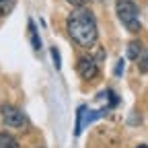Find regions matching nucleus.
Returning a JSON list of instances; mask_svg holds the SVG:
<instances>
[{
	"instance_id": "nucleus-4",
	"label": "nucleus",
	"mask_w": 148,
	"mask_h": 148,
	"mask_svg": "<svg viewBox=\"0 0 148 148\" xmlns=\"http://www.w3.org/2000/svg\"><path fill=\"white\" fill-rule=\"evenodd\" d=\"M76 70H78V74L84 80H90V78L97 76L99 66H97V60H92L90 56H82V58H78V62H76Z\"/></svg>"
},
{
	"instance_id": "nucleus-7",
	"label": "nucleus",
	"mask_w": 148,
	"mask_h": 148,
	"mask_svg": "<svg viewBox=\"0 0 148 148\" xmlns=\"http://www.w3.org/2000/svg\"><path fill=\"white\" fill-rule=\"evenodd\" d=\"M16 4V0H0V16H6Z\"/></svg>"
},
{
	"instance_id": "nucleus-12",
	"label": "nucleus",
	"mask_w": 148,
	"mask_h": 148,
	"mask_svg": "<svg viewBox=\"0 0 148 148\" xmlns=\"http://www.w3.org/2000/svg\"><path fill=\"white\" fill-rule=\"evenodd\" d=\"M121 72H123V60H119L115 66V76H121Z\"/></svg>"
},
{
	"instance_id": "nucleus-5",
	"label": "nucleus",
	"mask_w": 148,
	"mask_h": 148,
	"mask_svg": "<svg viewBox=\"0 0 148 148\" xmlns=\"http://www.w3.org/2000/svg\"><path fill=\"white\" fill-rule=\"evenodd\" d=\"M0 148H18V144H16V140L10 134L0 132Z\"/></svg>"
},
{
	"instance_id": "nucleus-2",
	"label": "nucleus",
	"mask_w": 148,
	"mask_h": 148,
	"mask_svg": "<svg viewBox=\"0 0 148 148\" xmlns=\"http://www.w3.org/2000/svg\"><path fill=\"white\" fill-rule=\"evenodd\" d=\"M115 10H117V16L119 21L123 23V27L127 31H140L142 25H140V10L138 6L132 2V0H117L115 2Z\"/></svg>"
},
{
	"instance_id": "nucleus-11",
	"label": "nucleus",
	"mask_w": 148,
	"mask_h": 148,
	"mask_svg": "<svg viewBox=\"0 0 148 148\" xmlns=\"http://www.w3.org/2000/svg\"><path fill=\"white\" fill-rule=\"evenodd\" d=\"M68 2L72 6H84V4H88V0H68Z\"/></svg>"
},
{
	"instance_id": "nucleus-8",
	"label": "nucleus",
	"mask_w": 148,
	"mask_h": 148,
	"mask_svg": "<svg viewBox=\"0 0 148 148\" xmlns=\"http://www.w3.org/2000/svg\"><path fill=\"white\" fill-rule=\"evenodd\" d=\"M138 66H140L142 72H148V49L140 51V56H138Z\"/></svg>"
},
{
	"instance_id": "nucleus-1",
	"label": "nucleus",
	"mask_w": 148,
	"mask_h": 148,
	"mask_svg": "<svg viewBox=\"0 0 148 148\" xmlns=\"http://www.w3.org/2000/svg\"><path fill=\"white\" fill-rule=\"evenodd\" d=\"M66 25H68V33L74 39V43H78L80 47H92L97 43L99 29H97L95 14L86 10L84 6H76V10H72Z\"/></svg>"
},
{
	"instance_id": "nucleus-3",
	"label": "nucleus",
	"mask_w": 148,
	"mask_h": 148,
	"mask_svg": "<svg viewBox=\"0 0 148 148\" xmlns=\"http://www.w3.org/2000/svg\"><path fill=\"white\" fill-rule=\"evenodd\" d=\"M0 115H2L4 125H8L12 130H25L29 125L27 115L18 107H14V105H2V107H0Z\"/></svg>"
},
{
	"instance_id": "nucleus-13",
	"label": "nucleus",
	"mask_w": 148,
	"mask_h": 148,
	"mask_svg": "<svg viewBox=\"0 0 148 148\" xmlns=\"http://www.w3.org/2000/svg\"><path fill=\"white\" fill-rule=\"evenodd\" d=\"M136 148H148V146H146V144H140V146H136Z\"/></svg>"
},
{
	"instance_id": "nucleus-9",
	"label": "nucleus",
	"mask_w": 148,
	"mask_h": 148,
	"mask_svg": "<svg viewBox=\"0 0 148 148\" xmlns=\"http://www.w3.org/2000/svg\"><path fill=\"white\" fill-rule=\"evenodd\" d=\"M29 27H31V39H33V47H35V49H39V47H41V41H39V35H37V31H35V25H33V23H29Z\"/></svg>"
},
{
	"instance_id": "nucleus-10",
	"label": "nucleus",
	"mask_w": 148,
	"mask_h": 148,
	"mask_svg": "<svg viewBox=\"0 0 148 148\" xmlns=\"http://www.w3.org/2000/svg\"><path fill=\"white\" fill-rule=\"evenodd\" d=\"M51 53H53V64H56V68H60V66H62V60H60V51L53 47V49H51Z\"/></svg>"
},
{
	"instance_id": "nucleus-6",
	"label": "nucleus",
	"mask_w": 148,
	"mask_h": 148,
	"mask_svg": "<svg viewBox=\"0 0 148 148\" xmlns=\"http://www.w3.org/2000/svg\"><path fill=\"white\" fill-rule=\"evenodd\" d=\"M140 51H142V45H140V41H132V43L127 45V60H138Z\"/></svg>"
}]
</instances>
